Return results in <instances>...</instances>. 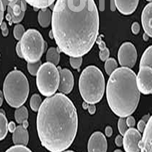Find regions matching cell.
I'll list each match as a JSON object with an SVG mask.
<instances>
[{"instance_id":"1","label":"cell","mask_w":152,"mask_h":152,"mask_svg":"<svg viewBox=\"0 0 152 152\" xmlns=\"http://www.w3.org/2000/svg\"><path fill=\"white\" fill-rule=\"evenodd\" d=\"M99 19L94 0H57L52 31L60 51L82 57L90 51L99 35Z\"/></svg>"},{"instance_id":"2","label":"cell","mask_w":152,"mask_h":152,"mask_svg":"<svg viewBox=\"0 0 152 152\" xmlns=\"http://www.w3.org/2000/svg\"><path fill=\"white\" fill-rule=\"evenodd\" d=\"M77 110L62 94L48 97L38 110L37 127L42 145L49 151L63 152L73 143L78 131Z\"/></svg>"},{"instance_id":"3","label":"cell","mask_w":152,"mask_h":152,"mask_svg":"<svg viewBox=\"0 0 152 152\" xmlns=\"http://www.w3.org/2000/svg\"><path fill=\"white\" fill-rule=\"evenodd\" d=\"M106 94L109 107L117 116L125 118L133 114L140 97L134 72L129 67L116 69L110 75Z\"/></svg>"},{"instance_id":"4","label":"cell","mask_w":152,"mask_h":152,"mask_svg":"<svg viewBox=\"0 0 152 152\" xmlns=\"http://www.w3.org/2000/svg\"><path fill=\"white\" fill-rule=\"evenodd\" d=\"M79 87L85 102L89 104L99 102L105 90V80L102 71L94 66L86 67L80 77Z\"/></svg>"},{"instance_id":"5","label":"cell","mask_w":152,"mask_h":152,"mask_svg":"<svg viewBox=\"0 0 152 152\" xmlns=\"http://www.w3.org/2000/svg\"><path fill=\"white\" fill-rule=\"evenodd\" d=\"M29 91L28 79L21 71H12L6 77L3 85L4 94L11 107L17 108L22 106L27 100Z\"/></svg>"},{"instance_id":"6","label":"cell","mask_w":152,"mask_h":152,"mask_svg":"<svg viewBox=\"0 0 152 152\" xmlns=\"http://www.w3.org/2000/svg\"><path fill=\"white\" fill-rule=\"evenodd\" d=\"M20 45L23 58L28 62L40 61L45 48V42L39 31L29 29L20 39Z\"/></svg>"},{"instance_id":"7","label":"cell","mask_w":152,"mask_h":152,"mask_svg":"<svg viewBox=\"0 0 152 152\" xmlns=\"http://www.w3.org/2000/svg\"><path fill=\"white\" fill-rule=\"evenodd\" d=\"M36 75L37 85L40 93L47 97L54 94L59 84V73L56 66L46 62L41 66Z\"/></svg>"},{"instance_id":"8","label":"cell","mask_w":152,"mask_h":152,"mask_svg":"<svg viewBox=\"0 0 152 152\" xmlns=\"http://www.w3.org/2000/svg\"><path fill=\"white\" fill-rule=\"evenodd\" d=\"M118 57L120 64L122 66L133 67L136 64L137 58L136 48L132 43L125 42L120 47Z\"/></svg>"},{"instance_id":"9","label":"cell","mask_w":152,"mask_h":152,"mask_svg":"<svg viewBox=\"0 0 152 152\" xmlns=\"http://www.w3.org/2000/svg\"><path fill=\"white\" fill-rule=\"evenodd\" d=\"M152 66H140V70L137 76V83L138 89L143 94H152Z\"/></svg>"},{"instance_id":"10","label":"cell","mask_w":152,"mask_h":152,"mask_svg":"<svg viewBox=\"0 0 152 152\" xmlns=\"http://www.w3.org/2000/svg\"><path fill=\"white\" fill-rule=\"evenodd\" d=\"M123 138V145L125 152H140L138 143L142 138L141 134L137 130L130 128L125 133Z\"/></svg>"},{"instance_id":"11","label":"cell","mask_w":152,"mask_h":152,"mask_svg":"<svg viewBox=\"0 0 152 152\" xmlns=\"http://www.w3.org/2000/svg\"><path fill=\"white\" fill-rule=\"evenodd\" d=\"M26 8V3L24 0H18L12 8L8 6L7 9L8 13L6 18L9 21L10 26L12 24V23H16L22 20L24 17Z\"/></svg>"},{"instance_id":"12","label":"cell","mask_w":152,"mask_h":152,"mask_svg":"<svg viewBox=\"0 0 152 152\" xmlns=\"http://www.w3.org/2000/svg\"><path fill=\"white\" fill-rule=\"evenodd\" d=\"M59 73L58 89L62 94H69L73 90L74 85V78L72 73L67 69L57 67Z\"/></svg>"},{"instance_id":"13","label":"cell","mask_w":152,"mask_h":152,"mask_svg":"<svg viewBox=\"0 0 152 152\" xmlns=\"http://www.w3.org/2000/svg\"><path fill=\"white\" fill-rule=\"evenodd\" d=\"M107 149V140L104 134L99 132H94L88 141V152H105Z\"/></svg>"},{"instance_id":"14","label":"cell","mask_w":152,"mask_h":152,"mask_svg":"<svg viewBox=\"0 0 152 152\" xmlns=\"http://www.w3.org/2000/svg\"><path fill=\"white\" fill-rule=\"evenodd\" d=\"M143 134L138 143L141 152H151L152 151V119L149 118L147 122Z\"/></svg>"},{"instance_id":"15","label":"cell","mask_w":152,"mask_h":152,"mask_svg":"<svg viewBox=\"0 0 152 152\" xmlns=\"http://www.w3.org/2000/svg\"><path fill=\"white\" fill-rule=\"evenodd\" d=\"M114 2L120 13L128 15L132 14L137 9L139 0H114Z\"/></svg>"},{"instance_id":"16","label":"cell","mask_w":152,"mask_h":152,"mask_svg":"<svg viewBox=\"0 0 152 152\" xmlns=\"http://www.w3.org/2000/svg\"><path fill=\"white\" fill-rule=\"evenodd\" d=\"M152 3L144 8L142 15V23L145 34L152 37Z\"/></svg>"},{"instance_id":"17","label":"cell","mask_w":152,"mask_h":152,"mask_svg":"<svg viewBox=\"0 0 152 152\" xmlns=\"http://www.w3.org/2000/svg\"><path fill=\"white\" fill-rule=\"evenodd\" d=\"M13 142L15 145H26L28 142V133L24 125H19L13 132Z\"/></svg>"},{"instance_id":"18","label":"cell","mask_w":152,"mask_h":152,"mask_svg":"<svg viewBox=\"0 0 152 152\" xmlns=\"http://www.w3.org/2000/svg\"><path fill=\"white\" fill-rule=\"evenodd\" d=\"M51 12L49 9L46 8L45 10H41L38 14V21L40 26L43 28L48 27L51 20Z\"/></svg>"},{"instance_id":"19","label":"cell","mask_w":152,"mask_h":152,"mask_svg":"<svg viewBox=\"0 0 152 152\" xmlns=\"http://www.w3.org/2000/svg\"><path fill=\"white\" fill-rule=\"evenodd\" d=\"M60 50L55 47H51L49 49L46 54V60L55 66H57L60 61Z\"/></svg>"},{"instance_id":"20","label":"cell","mask_w":152,"mask_h":152,"mask_svg":"<svg viewBox=\"0 0 152 152\" xmlns=\"http://www.w3.org/2000/svg\"><path fill=\"white\" fill-rule=\"evenodd\" d=\"M96 43L99 45V48L100 50L99 52V57L100 59L102 61H104L107 58H109L110 56V50L106 46L105 42L102 41V36L99 37L97 39Z\"/></svg>"},{"instance_id":"21","label":"cell","mask_w":152,"mask_h":152,"mask_svg":"<svg viewBox=\"0 0 152 152\" xmlns=\"http://www.w3.org/2000/svg\"><path fill=\"white\" fill-rule=\"evenodd\" d=\"M28 116V110L24 106H21L15 112V120L19 124H23L27 122Z\"/></svg>"},{"instance_id":"22","label":"cell","mask_w":152,"mask_h":152,"mask_svg":"<svg viewBox=\"0 0 152 152\" xmlns=\"http://www.w3.org/2000/svg\"><path fill=\"white\" fill-rule=\"evenodd\" d=\"M26 3L34 8L45 9L49 7L56 0H24Z\"/></svg>"},{"instance_id":"23","label":"cell","mask_w":152,"mask_h":152,"mask_svg":"<svg viewBox=\"0 0 152 152\" xmlns=\"http://www.w3.org/2000/svg\"><path fill=\"white\" fill-rule=\"evenodd\" d=\"M8 122L3 113L0 112V140L4 139L8 132Z\"/></svg>"},{"instance_id":"24","label":"cell","mask_w":152,"mask_h":152,"mask_svg":"<svg viewBox=\"0 0 152 152\" xmlns=\"http://www.w3.org/2000/svg\"><path fill=\"white\" fill-rule=\"evenodd\" d=\"M152 46L148 47L144 52L140 59V66H152Z\"/></svg>"},{"instance_id":"25","label":"cell","mask_w":152,"mask_h":152,"mask_svg":"<svg viewBox=\"0 0 152 152\" xmlns=\"http://www.w3.org/2000/svg\"><path fill=\"white\" fill-rule=\"evenodd\" d=\"M118 67V64L116 59L113 58H107L104 64V69L106 73L110 75Z\"/></svg>"},{"instance_id":"26","label":"cell","mask_w":152,"mask_h":152,"mask_svg":"<svg viewBox=\"0 0 152 152\" xmlns=\"http://www.w3.org/2000/svg\"><path fill=\"white\" fill-rule=\"evenodd\" d=\"M42 103V99L40 95L35 94L31 96L30 100V105L32 110L37 112L40 108Z\"/></svg>"},{"instance_id":"27","label":"cell","mask_w":152,"mask_h":152,"mask_svg":"<svg viewBox=\"0 0 152 152\" xmlns=\"http://www.w3.org/2000/svg\"><path fill=\"white\" fill-rule=\"evenodd\" d=\"M41 65L42 62L40 60L37 62H33V63L28 62V71L31 75L36 76L37 74L38 70Z\"/></svg>"},{"instance_id":"28","label":"cell","mask_w":152,"mask_h":152,"mask_svg":"<svg viewBox=\"0 0 152 152\" xmlns=\"http://www.w3.org/2000/svg\"><path fill=\"white\" fill-rule=\"evenodd\" d=\"M25 33V29L24 28L21 24H17L16 25L14 28V38L16 40H20L23 37V35H24Z\"/></svg>"},{"instance_id":"29","label":"cell","mask_w":152,"mask_h":152,"mask_svg":"<svg viewBox=\"0 0 152 152\" xmlns=\"http://www.w3.org/2000/svg\"><path fill=\"white\" fill-rule=\"evenodd\" d=\"M118 127L120 133L123 136L128 129V126L126 124L125 118L121 117L120 118L118 123Z\"/></svg>"},{"instance_id":"30","label":"cell","mask_w":152,"mask_h":152,"mask_svg":"<svg viewBox=\"0 0 152 152\" xmlns=\"http://www.w3.org/2000/svg\"><path fill=\"white\" fill-rule=\"evenodd\" d=\"M82 57H71L69 58L70 64L74 69H79L82 64Z\"/></svg>"},{"instance_id":"31","label":"cell","mask_w":152,"mask_h":152,"mask_svg":"<svg viewBox=\"0 0 152 152\" xmlns=\"http://www.w3.org/2000/svg\"><path fill=\"white\" fill-rule=\"evenodd\" d=\"M6 152H31V151L26 147V145H16L10 148L6 151Z\"/></svg>"},{"instance_id":"32","label":"cell","mask_w":152,"mask_h":152,"mask_svg":"<svg viewBox=\"0 0 152 152\" xmlns=\"http://www.w3.org/2000/svg\"><path fill=\"white\" fill-rule=\"evenodd\" d=\"M150 118L149 114L144 116L140 121L138 122L137 124V128L140 132H143L144 130L145 129V126L147 124V122L149 120Z\"/></svg>"},{"instance_id":"33","label":"cell","mask_w":152,"mask_h":152,"mask_svg":"<svg viewBox=\"0 0 152 152\" xmlns=\"http://www.w3.org/2000/svg\"><path fill=\"white\" fill-rule=\"evenodd\" d=\"M99 9L101 12L104 10L105 9V3L104 0H99ZM116 8L115 5L114 0H111V10L112 11L116 10Z\"/></svg>"},{"instance_id":"34","label":"cell","mask_w":152,"mask_h":152,"mask_svg":"<svg viewBox=\"0 0 152 152\" xmlns=\"http://www.w3.org/2000/svg\"><path fill=\"white\" fill-rule=\"evenodd\" d=\"M83 107L85 110L87 109L89 114L91 115L95 114L96 107L94 104H89L86 102H84L83 103Z\"/></svg>"},{"instance_id":"35","label":"cell","mask_w":152,"mask_h":152,"mask_svg":"<svg viewBox=\"0 0 152 152\" xmlns=\"http://www.w3.org/2000/svg\"><path fill=\"white\" fill-rule=\"evenodd\" d=\"M126 124L128 126V127L132 128L135 126V120L132 116H128V117L126 119Z\"/></svg>"},{"instance_id":"36","label":"cell","mask_w":152,"mask_h":152,"mask_svg":"<svg viewBox=\"0 0 152 152\" xmlns=\"http://www.w3.org/2000/svg\"><path fill=\"white\" fill-rule=\"evenodd\" d=\"M140 26L139 23H137V22H135L132 25V31L135 35L138 34L140 31Z\"/></svg>"},{"instance_id":"37","label":"cell","mask_w":152,"mask_h":152,"mask_svg":"<svg viewBox=\"0 0 152 152\" xmlns=\"http://www.w3.org/2000/svg\"><path fill=\"white\" fill-rule=\"evenodd\" d=\"M1 28L2 29V34L4 37H6L9 34V30L7 28V24L5 22H2L1 25Z\"/></svg>"},{"instance_id":"38","label":"cell","mask_w":152,"mask_h":152,"mask_svg":"<svg viewBox=\"0 0 152 152\" xmlns=\"http://www.w3.org/2000/svg\"><path fill=\"white\" fill-rule=\"evenodd\" d=\"M115 143L118 147H121L123 145V138L121 135H118L115 138Z\"/></svg>"},{"instance_id":"39","label":"cell","mask_w":152,"mask_h":152,"mask_svg":"<svg viewBox=\"0 0 152 152\" xmlns=\"http://www.w3.org/2000/svg\"><path fill=\"white\" fill-rule=\"evenodd\" d=\"M3 5L2 1L0 0V26L2 24L4 18V11Z\"/></svg>"},{"instance_id":"40","label":"cell","mask_w":152,"mask_h":152,"mask_svg":"<svg viewBox=\"0 0 152 152\" xmlns=\"http://www.w3.org/2000/svg\"><path fill=\"white\" fill-rule=\"evenodd\" d=\"M113 132V131L112 128L111 127V126H108L105 128V133L107 137H111L112 135Z\"/></svg>"},{"instance_id":"41","label":"cell","mask_w":152,"mask_h":152,"mask_svg":"<svg viewBox=\"0 0 152 152\" xmlns=\"http://www.w3.org/2000/svg\"><path fill=\"white\" fill-rule=\"evenodd\" d=\"M16 127L15 124L13 122H11L8 124V129L10 132H13L14 130H15Z\"/></svg>"},{"instance_id":"42","label":"cell","mask_w":152,"mask_h":152,"mask_svg":"<svg viewBox=\"0 0 152 152\" xmlns=\"http://www.w3.org/2000/svg\"><path fill=\"white\" fill-rule=\"evenodd\" d=\"M16 52H17L18 56H19V57H21V58H23V54H22V52H21L20 45V42H19L17 44L16 48Z\"/></svg>"},{"instance_id":"43","label":"cell","mask_w":152,"mask_h":152,"mask_svg":"<svg viewBox=\"0 0 152 152\" xmlns=\"http://www.w3.org/2000/svg\"><path fill=\"white\" fill-rule=\"evenodd\" d=\"M7 2H8L7 5L9 6V7L12 8L15 4H16L18 0H7Z\"/></svg>"},{"instance_id":"44","label":"cell","mask_w":152,"mask_h":152,"mask_svg":"<svg viewBox=\"0 0 152 152\" xmlns=\"http://www.w3.org/2000/svg\"><path fill=\"white\" fill-rule=\"evenodd\" d=\"M3 97V93H2V91L0 90V97Z\"/></svg>"},{"instance_id":"45","label":"cell","mask_w":152,"mask_h":152,"mask_svg":"<svg viewBox=\"0 0 152 152\" xmlns=\"http://www.w3.org/2000/svg\"><path fill=\"white\" fill-rule=\"evenodd\" d=\"M115 152H122V151H120V150H116L115 151Z\"/></svg>"},{"instance_id":"46","label":"cell","mask_w":152,"mask_h":152,"mask_svg":"<svg viewBox=\"0 0 152 152\" xmlns=\"http://www.w3.org/2000/svg\"><path fill=\"white\" fill-rule=\"evenodd\" d=\"M148 1H149V2H151L152 1V0H147Z\"/></svg>"}]
</instances>
